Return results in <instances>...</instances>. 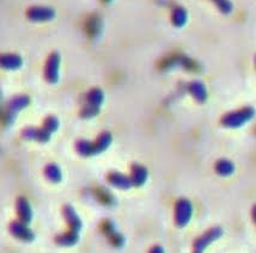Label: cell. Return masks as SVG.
Masks as SVG:
<instances>
[{"mask_svg": "<svg viewBox=\"0 0 256 253\" xmlns=\"http://www.w3.org/2000/svg\"><path fill=\"white\" fill-rule=\"evenodd\" d=\"M60 56L59 54L54 53L50 56L47 61V66H46V78L50 83H56L58 80V69H59Z\"/></svg>", "mask_w": 256, "mask_h": 253, "instance_id": "6da1fadb", "label": "cell"}, {"mask_svg": "<svg viewBox=\"0 0 256 253\" xmlns=\"http://www.w3.org/2000/svg\"><path fill=\"white\" fill-rule=\"evenodd\" d=\"M54 16L56 12L48 7H32L28 11V17L32 20H48Z\"/></svg>", "mask_w": 256, "mask_h": 253, "instance_id": "7a4b0ae2", "label": "cell"}, {"mask_svg": "<svg viewBox=\"0 0 256 253\" xmlns=\"http://www.w3.org/2000/svg\"><path fill=\"white\" fill-rule=\"evenodd\" d=\"M187 20V13H186L184 8L176 7L172 12V23L176 26H182Z\"/></svg>", "mask_w": 256, "mask_h": 253, "instance_id": "3957f363", "label": "cell"}, {"mask_svg": "<svg viewBox=\"0 0 256 253\" xmlns=\"http://www.w3.org/2000/svg\"><path fill=\"white\" fill-rule=\"evenodd\" d=\"M22 65V60L17 55H5L2 56V66L5 68H18Z\"/></svg>", "mask_w": 256, "mask_h": 253, "instance_id": "277c9868", "label": "cell"}, {"mask_svg": "<svg viewBox=\"0 0 256 253\" xmlns=\"http://www.w3.org/2000/svg\"><path fill=\"white\" fill-rule=\"evenodd\" d=\"M216 5L218 6V8L224 13H228V12L232 11V4L230 2V0H212Z\"/></svg>", "mask_w": 256, "mask_h": 253, "instance_id": "5b68a950", "label": "cell"}, {"mask_svg": "<svg viewBox=\"0 0 256 253\" xmlns=\"http://www.w3.org/2000/svg\"><path fill=\"white\" fill-rule=\"evenodd\" d=\"M18 204H20V210H22V216H23L24 221L28 222L29 220H32V212H30L29 206L26 207V209H24V208H26V201L20 200V203H18Z\"/></svg>", "mask_w": 256, "mask_h": 253, "instance_id": "8992f818", "label": "cell"}, {"mask_svg": "<svg viewBox=\"0 0 256 253\" xmlns=\"http://www.w3.org/2000/svg\"><path fill=\"white\" fill-rule=\"evenodd\" d=\"M106 1H109V0H106Z\"/></svg>", "mask_w": 256, "mask_h": 253, "instance_id": "52a82bcc", "label": "cell"}]
</instances>
